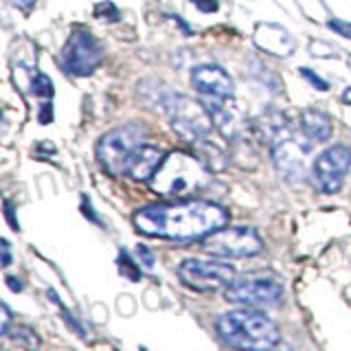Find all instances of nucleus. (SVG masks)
<instances>
[{"instance_id":"nucleus-11","label":"nucleus","mask_w":351,"mask_h":351,"mask_svg":"<svg viewBox=\"0 0 351 351\" xmlns=\"http://www.w3.org/2000/svg\"><path fill=\"white\" fill-rule=\"evenodd\" d=\"M101 58H104L101 47H99L97 40L84 29H75L71 33V38L66 40V47L62 49L64 69L77 77L90 75L99 66V62H101Z\"/></svg>"},{"instance_id":"nucleus-20","label":"nucleus","mask_w":351,"mask_h":351,"mask_svg":"<svg viewBox=\"0 0 351 351\" xmlns=\"http://www.w3.org/2000/svg\"><path fill=\"white\" fill-rule=\"evenodd\" d=\"M31 90L36 93L38 97H42V99H51L53 93H55V90H53V82H51L44 73H38V75L31 80Z\"/></svg>"},{"instance_id":"nucleus-12","label":"nucleus","mask_w":351,"mask_h":351,"mask_svg":"<svg viewBox=\"0 0 351 351\" xmlns=\"http://www.w3.org/2000/svg\"><path fill=\"white\" fill-rule=\"evenodd\" d=\"M204 108L213 119V125L217 132L228 141H239L241 136L250 134V121L246 114V108L241 106L237 99H222V97H208Z\"/></svg>"},{"instance_id":"nucleus-36","label":"nucleus","mask_w":351,"mask_h":351,"mask_svg":"<svg viewBox=\"0 0 351 351\" xmlns=\"http://www.w3.org/2000/svg\"><path fill=\"white\" fill-rule=\"evenodd\" d=\"M347 64H349V69H351V58H349V62H347Z\"/></svg>"},{"instance_id":"nucleus-3","label":"nucleus","mask_w":351,"mask_h":351,"mask_svg":"<svg viewBox=\"0 0 351 351\" xmlns=\"http://www.w3.org/2000/svg\"><path fill=\"white\" fill-rule=\"evenodd\" d=\"M208 182H211V169L197 156L184 152L165 154L162 165L152 178L154 191L173 197H184L195 191H202Z\"/></svg>"},{"instance_id":"nucleus-16","label":"nucleus","mask_w":351,"mask_h":351,"mask_svg":"<svg viewBox=\"0 0 351 351\" xmlns=\"http://www.w3.org/2000/svg\"><path fill=\"white\" fill-rule=\"evenodd\" d=\"M162 160H165V154L158 147H152L145 143V145L138 147V152L134 154L128 173L134 180H152L154 173H156L158 167L162 165Z\"/></svg>"},{"instance_id":"nucleus-24","label":"nucleus","mask_w":351,"mask_h":351,"mask_svg":"<svg viewBox=\"0 0 351 351\" xmlns=\"http://www.w3.org/2000/svg\"><path fill=\"white\" fill-rule=\"evenodd\" d=\"M299 73H301V77H305V80L310 82L314 88H318V90H329V84L323 80V77H318L316 73H312L310 69H301Z\"/></svg>"},{"instance_id":"nucleus-13","label":"nucleus","mask_w":351,"mask_h":351,"mask_svg":"<svg viewBox=\"0 0 351 351\" xmlns=\"http://www.w3.org/2000/svg\"><path fill=\"white\" fill-rule=\"evenodd\" d=\"M191 82L195 90L202 93L204 97L226 99L235 90L233 77H230L222 66H215V64H202V66H197V69H193Z\"/></svg>"},{"instance_id":"nucleus-5","label":"nucleus","mask_w":351,"mask_h":351,"mask_svg":"<svg viewBox=\"0 0 351 351\" xmlns=\"http://www.w3.org/2000/svg\"><path fill=\"white\" fill-rule=\"evenodd\" d=\"M224 299L241 307H270L283 299V283L272 272H250L224 288Z\"/></svg>"},{"instance_id":"nucleus-22","label":"nucleus","mask_w":351,"mask_h":351,"mask_svg":"<svg viewBox=\"0 0 351 351\" xmlns=\"http://www.w3.org/2000/svg\"><path fill=\"white\" fill-rule=\"evenodd\" d=\"M95 16L106 20V22H117L121 18L119 9L112 3H99V5H95Z\"/></svg>"},{"instance_id":"nucleus-23","label":"nucleus","mask_w":351,"mask_h":351,"mask_svg":"<svg viewBox=\"0 0 351 351\" xmlns=\"http://www.w3.org/2000/svg\"><path fill=\"white\" fill-rule=\"evenodd\" d=\"M310 53L312 55H321V58H334V55H336V51L329 47L327 42H316V40L310 42Z\"/></svg>"},{"instance_id":"nucleus-31","label":"nucleus","mask_w":351,"mask_h":351,"mask_svg":"<svg viewBox=\"0 0 351 351\" xmlns=\"http://www.w3.org/2000/svg\"><path fill=\"white\" fill-rule=\"evenodd\" d=\"M11 3H14L16 7H20L22 11H27V14H29V11L33 9V5H36V0H11Z\"/></svg>"},{"instance_id":"nucleus-25","label":"nucleus","mask_w":351,"mask_h":351,"mask_svg":"<svg viewBox=\"0 0 351 351\" xmlns=\"http://www.w3.org/2000/svg\"><path fill=\"white\" fill-rule=\"evenodd\" d=\"M329 29L336 31L338 36L349 38L351 40V22H343V20H329Z\"/></svg>"},{"instance_id":"nucleus-2","label":"nucleus","mask_w":351,"mask_h":351,"mask_svg":"<svg viewBox=\"0 0 351 351\" xmlns=\"http://www.w3.org/2000/svg\"><path fill=\"white\" fill-rule=\"evenodd\" d=\"M215 327L224 343L237 351H266L281 343L277 323L250 307L219 314Z\"/></svg>"},{"instance_id":"nucleus-21","label":"nucleus","mask_w":351,"mask_h":351,"mask_svg":"<svg viewBox=\"0 0 351 351\" xmlns=\"http://www.w3.org/2000/svg\"><path fill=\"white\" fill-rule=\"evenodd\" d=\"M119 268H121V272H123L130 281H138L141 270L134 266V263H132V259H130L128 252H121V255H119Z\"/></svg>"},{"instance_id":"nucleus-6","label":"nucleus","mask_w":351,"mask_h":351,"mask_svg":"<svg viewBox=\"0 0 351 351\" xmlns=\"http://www.w3.org/2000/svg\"><path fill=\"white\" fill-rule=\"evenodd\" d=\"M263 241L259 233L250 226H222L215 233L206 235L202 250L222 259H241L261 252Z\"/></svg>"},{"instance_id":"nucleus-18","label":"nucleus","mask_w":351,"mask_h":351,"mask_svg":"<svg viewBox=\"0 0 351 351\" xmlns=\"http://www.w3.org/2000/svg\"><path fill=\"white\" fill-rule=\"evenodd\" d=\"M301 130L312 143H325L329 136H332L334 128H332V119H329L325 112L307 108L301 114Z\"/></svg>"},{"instance_id":"nucleus-35","label":"nucleus","mask_w":351,"mask_h":351,"mask_svg":"<svg viewBox=\"0 0 351 351\" xmlns=\"http://www.w3.org/2000/svg\"><path fill=\"white\" fill-rule=\"evenodd\" d=\"M277 347H279V345H277ZM277 347H272V349H266V351H279Z\"/></svg>"},{"instance_id":"nucleus-17","label":"nucleus","mask_w":351,"mask_h":351,"mask_svg":"<svg viewBox=\"0 0 351 351\" xmlns=\"http://www.w3.org/2000/svg\"><path fill=\"white\" fill-rule=\"evenodd\" d=\"M40 336L29 325H9L3 329V351H38Z\"/></svg>"},{"instance_id":"nucleus-27","label":"nucleus","mask_w":351,"mask_h":351,"mask_svg":"<svg viewBox=\"0 0 351 351\" xmlns=\"http://www.w3.org/2000/svg\"><path fill=\"white\" fill-rule=\"evenodd\" d=\"M136 252H138V259L145 263V268H152L154 266V252L147 246H138Z\"/></svg>"},{"instance_id":"nucleus-10","label":"nucleus","mask_w":351,"mask_h":351,"mask_svg":"<svg viewBox=\"0 0 351 351\" xmlns=\"http://www.w3.org/2000/svg\"><path fill=\"white\" fill-rule=\"evenodd\" d=\"M351 167V149L347 145L327 147L316 156L312 165V180L321 193H336L345 182Z\"/></svg>"},{"instance_id":"nucleus-4","label":"nucleus","mask_w":351,"mask_h":351,"mask_svg":"<svg viewBox=\"0 0 351 351\" xmlns=\"http://www.w3.org/2000/svg\"><path fill=\"white\" fill-rule=\"evenodd\" d=\"M143 145H145V130L138 125H121L97 143V160L108 173L123 176Z\"/></svg>"},{"instance_id":"nucleus-30","label":"nucleus","mask_w":351,"mask_h":351,"mask_svg":"<svg viewBox=\"0 0 351 351\" xmlns=\"http://www.w3.org/2000/svg\"><path fill=\"white\" fill-rule=\"evenodd\" d=\"M0 244H3V266L7 268L9 263H11V248H9V241L7 239H3Z\"/></svg>"},{"instance_id":"nucleus-19","label":"nucleus","mask_w":351,"mask_h":351,"mask_svg":"<svg viewBox=\"0 0 351 351\" xmlns=\"http://www.w3.org/2000/svg\"><path fill=\"white\" fill-rule=\"evenodd\" d=\"M195 147H197V158H200L208 169H211V171H222V167L226 165L228 156L224 154L222 147H217L215 143H211V136L200 141V143H195Z\"/></svg>"},{"instance_id":"nucleus-15","label":"nucleus","mask_w":351,"mask_h":351,"mask_svg":"<svg viewBox=\"0 0 351 351\" xmlns=\"http://www.w3.org/2000/svg\"><path fill=\"white\" fill-rule=\"evenodd\" d=\"M288 117L279 110H266V112H261L257 119L250 121V134L255 136L261 145H274L281 136L283 132H288Z\"/></svg>"},{"instance_id":"nucleus-28","label":"nucleus","mask_w":351,"mask_h":351,"mask_svg":"<svg viewBox=\"0 0 351 351\" xmlns=\"http://www.w3.org/2000/svg\"><path fill=\"white\" fill-rule=\"evenodd\" d=\"M53 121V104L47 101L40 108V123H51Z\"/></svg>"},{"instance_id":"nucleus-8","label":"nucleus","mask_w":351,"mask_h":351,"mask_svg":"<svg viewBox=\"0 0 351 351\" xmlns=\"http://www.w3.org/2000/svg\"><path fill=\"white\" fill-rule=\"evenodd\" d=\"M178 279L195 292H215L235 279V268L215 259H184L178 266Z\"/></svg>"},{"instance_id":"nucleus-7","label":"nucleus","mask_w":351,"mask_h":351,"mask_svg":"<svg viewBox=\"0 0 351 351\" xmlns=\"http://www.w3.org/2000/svg\"><path fill=\"white\" fill-rule=\"evenodd\" d=\"M167 114L171 117V125L176 130V134L193 143V145L211 136L213 119L204 108V104L191 101V99H186L182 95H173L167 108Z\"/></svg>"},{"instance_id":"nucleus-9","label":"nucleus","mask_w":351,"mask_h":351,"mask_svg":"<svg viewBox=\"0 0 351 351\" xmlns=\"http://www.w3.org/2000/svg\"><path fill=\"white\" fill-rule=\"evenodd\" d=\"M312 152V141L301 134L283 132V136L272 145V160L285 180L303 182L307 178V158Z\"/></svg>"},{"instance_id":"nucleus-1","label":"nucleus","mask_w":351,"mask_h":351,"mask_svg":"<svg viewBox=\"0 0 351 351\" xmlns=\"http://www.w3.org/2000/svg\"><path fill=\"white\" fill-rule=\"evenodd\" d=\"M226 208L206 200L149 204L134 213V226L138 233L173 241L204 239L217 228L226 226Z\"/></svg>"},{"instance_id":"nucleus-34","label":"nucleus","mask_w":351,"mask_h":351,"mask_svg":"<svg viewBox=\"0 0 351 351\" xmlns=\"http://www.w3.org/2000/svg\"><path fill=\"white\" fill-rule=\"evenodd\" d=\"M343 101L345 104H351V88H347V90L343 93Z\"/></svg>"},{"instance_id":"nucleus-29","label":"nucleus","mask_w":351,"mask_h":351,"mask_svg":"<svg viewBox=\"0 0 351 351\" xmlns=\"http://www.w3.org/2000/svg\"><path fill=\"white\" fill-rule=\"evenodd\" d=\"M5 215H7V219H9L11 228H14V230H20V224H18V219H16V215H14V204H11V202H5Z\"/></svg>"},{"instance_id":"nucleus-14","label":"nucleus","mask_w":351,"mask_h":351,"mask_svg":"<svg viewBox=\"0 0 351 351\" xmlns=\"http://www.w3.org/2000/svg\"><path fill=\"white\" fill-rule=\"evenodd\" d=\"M252 42L263 53H270L274 58H288L294 53V38L288 29L274 22H259L252 33Z\"/></svg>"},{"instance_id":"nucleus-32","label":"nucleus","mask_w":351,"mask_h":351,"mask_svg":"<svg viewBox=\"0 0 351 351\" xmlns=\"http://www.w3.org/2000/svg\"><path fill=\"white\" fill-rule=\"evenodd\" d=\"M7 285H9L11 290H16V292L22 290V283H20V279H16V277H7Z\"/></svg>"},{"instance_id":"nucleus-26","label":"nucleus","mask_w":351,"mask_h":351,"mask_svg":"<svg viewBox=\"0 0 351 351\" xmlns=\"http://www.w3.org/2000/svg\"><path fill=\"white\" fill-rule=\"evenodd\" d=\"M189 3H193L197 11H202V14H215L219 7L217 0H189Z\"/></svg>"},{"instance_id":"nucleus-33","label":"nucleus","mask_w":351,"mask_h":351,"mask_svg":"<svg viewBox=\"0 0 351 351\" xmlns=\"http://www.w3.org/2000/svg\"><path fill=\"white\" fill-rule=\"evenodd\" d=\"M9 321H11V312H9V307L3 303V329L9 327Z\"/></svg>"}]
</instances>
